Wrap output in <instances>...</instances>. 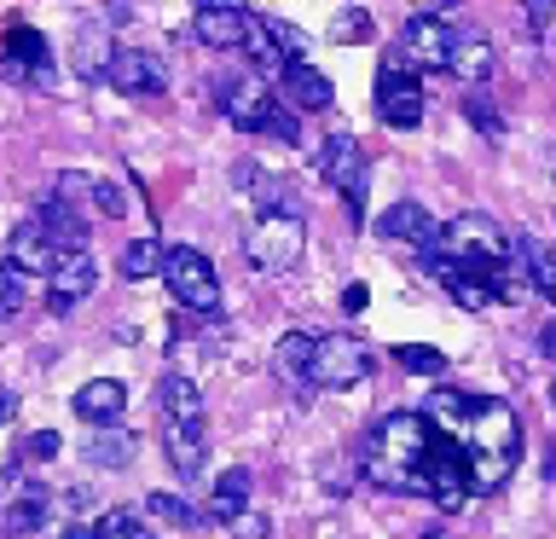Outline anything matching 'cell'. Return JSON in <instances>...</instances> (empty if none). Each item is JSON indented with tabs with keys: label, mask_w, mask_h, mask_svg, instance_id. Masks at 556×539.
<instances>
[{
	"label": "cell",
	"mask_w": 556,
	"mask_h": 539,
	"mask_svg": "<svg viewBox=\"0 0 556 539\" xmlns=\"http://www.w3.org/2000/svg\"><path fill=\"white\" fill-rule=\"evenodd\" d=\"M163 447H168V464L180 469V476H203V452H208V435L203 429H174L163 424Z\"/></svg>",
	"instance_id": "cell-23"
},
{
	"label": "cell",
	"mask_w": 556,
	"mask_h": 539,
	"mask_svg": "<svg viewBox=\"0 0 556 539\" xmlns=\"http://www.w3.org/2000/svg\"><path fill=\"white\" fill-rule=\"evenodd\" d=\"M146 504H151V516H163V522H174V528H191V522H198V511H191L186 499H174V493H151Z\"/></svg>",
	"instance_id": "cell-36"
},
{
	"label": "cell",
	"mask_w": 556,
	"mask_h": 539,
	"mask_svg": "<svg viewBox=\"0 0 556 539\" xmlns=\"http://www.w3.org/2000/svg\"><path fill=\"white\" fill-rule=\"evenodd\" d=\"M521 459V424L504 400H481L476 424L464 429V469H469V493H493Z\"/></svg>",
	"instance_id": "cell-1"
},
{
	"label": "cell",
	"mask_w": 556,
	"mask_h": 539,
	"mask_svg": "<svg viewBox=\"0 0 556 539\" xmlns=\"http://www.w3.org/2000/svg\"><path fill=\"white\" fill-rule=\"evenodd\" d=\"M250 7H198L191 12V35H198L203 47H215V52H226V47H243L250 41Z\"/></svg>",
	"instance_id": "cell-15"
},
{
	"label": "cell",
	"mask_w": 556,
	"mask_h": 539,
	"mask_svg": "<svg viewBox=\"0 0 556 539\" xmlns=\"http://www.w3.org/2000/svg\"><path fill=\"white\" fill-rule=\"evenodd\" d=\"M0 424H7V417H0Z\"/></svg>",
	"instance_id": "cell-43"
},
{
	"label": "cell",
	"mask_w": 556,
	"mask_h": 539,
	"mask_svg": "<svg viewBox=\"0 0 556 539\" xmlns=\"http://www.w3.org/2000/svg\"><path fill=\"white\" fill-rule=\"evenodd\" d=\"M551 394H556V389H551Z\"/></svg>",
	"instance_id": "cell-44"
},
{
	"label": "cell",
	"mask_w": 556,
	"mask_h": 539,
	"mask_svg": "<svg viewBox=\"0 0 556 539\" xmlns=\"http://www.w3.org/2000/svg\"><path fill=\"white\" fill-rule=\"evenodd\" d=\"M93 539H151V528L134 511H111V516L93 522Z\"/></svg>",
	"instance_id": "cell-32"
},
{
	"label": "cell",
	"mask_w": 556,
	"mask_h": 539,
	"mask_svg": "<svg viewBox=\"0 0 556 539\" xmlns=\"http://www.w3.org/2000/svg\"><path fill=\"white\" fill-rule=\"evenodd\" d=\"M87 459H93L99 469H122V464H134V452H139V441H134V435L128 429H93V435H87Z\"/></svg>",
	"instance_id": "cell-25"
},
{
	"label": "cell",
	"mask_w": 556,
	"mask_h": 539,
	"mask_svg": "<svg viewBox=\"0 0 556 539\" xmlns=\"http://www.w3.org/2000/svg\"><path fill=\"white\" fill-rule=\"evenodd\" d=\"M371 99H377V116L389 122V128H417V122H424V82L412 76L406 59H382L377 64Z\"/></svg>",
	"instance_id": "cell-6"
},
{
	"label": "cell",
	"mask_w": 556,
	"mask_h": 539,
	"mask_svg": "<svg viewBox=\"0 0 556 539\" xmlns=\"http://www.w3.org/2000/svg\"><path fill=\"white\" fill-rule=\"evenodd\" d=\"M486 70H493V47H486L481 35H458V52H452L446 76H458V82H486Z\"/></svg>",
	"instance_id": "cell-26"
},
{
	"label": "cell",
	"mask_w": 556,
	"mask_h": 539,
	"mask_svg": "<svg viewBox=\"0 0 556 539\" xmlns=\"http://www.w3.org/2000/svg\"><path fill=\"white\" fill-rule=\"evenodd\" d=\"M464 111H469V122H476V128H486V134L498 139V128H504V122H498V111H493V104H486L481 93H469V99H464Z\"/></svg>",
	"instance_id": "cell-37"
},
{
	"label": "cell",
	"mask_w": 556,
	"mask_h": 539,
	"mask_svg": "<svg viewBox=\"0 0 556 539\" xmlns=\"http://www.w3.org/2000/svg\"><path fill=\"white\" fill-rule=\"evenodd\" d=\"M93 285H99L93 250H70V255H59V267H52V278H47V308L70 313L81 296H93Z\"/></svg>",
	"instance_id": "cell-13"
},
{
	"label": "cell",
	"mask_w": 556,
	"mask_h": 539,
	"mask_svg": "<svg viewBox=\"0 0 556 539\" xmlns=\"http://www.w3.org/2000/svg\"><path fill=\"white\" fill-rule=\"evenodd\" d=\"M342 308H348V313H359V308H365V285H348V296H342Z\"/></svg>",
	"instance_id": "cell-41"
},
{
	"label": "cell",
	"mask_w": 556,
	"mask_h": 539,
	"mask_svg": "<svg viewBox=\"0 0 556 539\" xmlns=\"http://www.w3.org/2000/svg\"><path fill=\"white\" fill-rule=\"evenodd\" d=\"M7 261L17 273H41V278H52V267H59V250H52V238L41 233V221H17L12 226V238H7Z\"/></svg>",
	"instance_id": "cell-17"
},
{
	"label": "cell",
	"mask_w": 556,
	"mask_h": 539,
	"mask_svg": "<svg viewBox=\"0 0 556 539\" xmlns=\"http://www.w3.org/2000/svg\"><path fill=\"white\" fill-rule=\"evenodd\" d=\"M394 365H400V372H412V377H441L446 354H441V348H424V342H406V348H394Z\"/></svg>",
	"instance_id": "cell-30"
},
{
	"label": "cell",
	"mask_w": 556,
	"mask_h": 539,
	"mask_svg": "<svg viewBox=\"0 0 556 539\" xmlns=\"http://www.w3.org/2000/svg\"><path fill=\"white\" fill-rule=\"evenodd\" d=\"M337 35H342V41H348V35H371V12H365V7L337 12Z\"/></svg>",
	"instance_id": "cell-38"
},
{
	"label": "cell",
	"mask_w": 556,
	"mask_h": 539,
	"mask_svg": "<svg viewBox=\"0 0 556 539\" xmlns=\"http://www.w3.org/2000/svg\"><path fill=\"white\" fill-rule=\"evenodd\" d=\"M243 52L255 59V76L267 82V76H278L285 82V70H290V59H285V47H278V35H273V17H250V41H243Z\"/></svg>",
	"instance_id": "cell-21"
},
{
	"label": "cell",
	"mask_w": 556,
	"mask_h": 539,
	"mask_svg": "<svg viewBox=\"0 0 556 539\" xmlns=\"http://www.w3.org/2000/svg\"><path fill=\"white\" fill-rule=\"evenodd\" d=\"M163 285L168 296L180 302L186 313H215L220 308V278H215V261L191 243H174L168 261H163Z\"/></svg>",
	"instance_id": "cell-3"
},
{
	"label": "cell",
	"mask_w": 556,
	"mask_h": 539,
	"mask_svg": "<svg viewBox=\"0 0 556 539\" xmlns=\"http://www.w3.org/2000/svg\"><path fill=\"white\" fill-rule=\"evenodd\" d=\"M70 406H76V417L87 429H116L122 412H128V389H122L116 377H93V383H81V389H76Z\"/></svg>",
	"instance_id": "cell-16"
},
{
	"label": "cell",
	"mask_w": 556,
	"mask_h": 539,
	"mask_svg": "<svg viewBox=\"0 0 556 539\" xmlns=\"http://www.w3.org/2000/svg\"><path fill=\"white\" fill-rule=\"evenodd\" d=\"M59 429H35L24 435V447H17V459H29V464H47V459H59Z\"/></svg>",
	"instance_id": "cell-35"
},
{
	"label": "cell",
	"mask_w": 556,
	"mask_h": 539,
	"mask_svg": "<svg viewBox=\"0 0 556 539\" xmlns=\"http://www.w3.org/2000/svg\"><path fill=\"white\" fill-rule=\"evenodd\" d=\"M377 372V354L348 330H330L319 337V354H313V389H354Z\"/></svg>",
	"instance_id": "cell-5"
},
{
	"label": "cell",
	"mask_w": 556,
	"mask_h": 539,
	"mask_svg": "<svg viewBox=\"0 0 556 539\" xmlns=\"http://www.w3.org/2000/svg\"><path fill=\"white\" fill-rule=\"evenodd\" d=\"M215 104H220V111L238 122V128H250V134H267V128H273V116L285 111V104L273 99V87L261 82V76L220 82V87H215Z\"/></svg>",
	"instance_id": "cell-10"
},
{
	"label": "cell",
	"mask_w": 556,
	"mask_h": 539,
	"mask_svg": "<svg viewBox=\"0 0 556 539\" xmlns=\"http://www.w3.org/2000/svg\"><path fill=\"white\" fill-rule=\"evenodd\" d=\"M307 250V221L302 215H285V209H261L255 226L243 233V255H250L255 273H290Z\"/></svg>",
	"instance_id": "cell-2"
},
{
	"label": "cell",
	"mask_w": 556,
	"mask_h": 539,
	"mask_svg": "<svg viewBox=\"0 0 556 539\" xmlns=\"http://www.w3.org/2000/svg\"><path fill=\"white\" fill-rule=\"evenodd\" d=\"M458 35L464 29H452L441 12H417L406 24V35H400V59L417 70H446L452 52H458Z\"/></svg>",
	"instance_id": "cell-8"
},
{
	"label": "cell",
	"mask_w": 556,
	"mask_h": 539,
	"mask_svg": "<svg viewBox=\"0 0 556 539\" xmlns=\"http://www.w3.org/2000/svg\"><path fill=\"white\" fill-rule=\"evenodd\" d=\"M539 348H545V354H551V360H556V319H551V325H545V337H539Z\"/></svg>",
	"instance_id": "cell-42"
},
{
	"label": "cell",
	"mask_w": 556,
	"mask_h": 539,
	"mask_svg": "<svg viewBox=\"0 0 556 539\" xmlns=\"http://www.w3.org/2000/svg\"><path fill=\"white\" fill-rule=\"evenodd\" d=\"M533 273H528V261H521V255H510V261H504V267L493 273V296H498V302H510V308H521V302H533Z\"/></svg>",
	"instance_id": "cell-28"
},
{
	"label": "cell",
	"mask_w": 556,
	"mask_h": 539,
	"mask_svg": "<svg viewBox=\"0 0 556 539\" xmlns=\"http://www.w3.org/2000/svg\"><path fill=\"white\" fill-rule=\"evenodd\" d=\"M424 273L441 285L452 302H458L464 313H486L498 302L493 296V273H481V267H469V261H458V255H446V250H434L429 261H424Z\"/></svg>",
	"instance_id": "cell-7"
},
{
	"label": "cell",
	"mask_w": 556,
	"mask_h": 539,
	"mask_svg": "<svg viewBox=\"0 0 556 539\" xmlns=\"http://www.w3.org/2000/svg\"><path fill=\"white\" fill-rule=\"evenodd\" d=\"M551 17H556V7H545V0H539V7H528V29H533V35L551 29Z\"/></svg>",
	"instance_id": "cell-40"
},
{
	"label": "cell",
	"mask_w": 556,
	"mask_h": 539,
	"mask_svg": "<svg viewBox=\"0 0 556 539\" xmlns=\"http://www.w3.org/2000/svg\"><path fill=\"white\" fill-rule=\"evenodd\" d=\"M510 250L528 261L539 296H551V302H556V250H545V243H533V238H516V233H510Z\"/></svg>",
	"instance_id": "cell-27"
},
{
	"label": "cell",
	"mask_w": 556,
	"mask_h": 539,
	"mask_svg": "<svg viewBox=\"0 0 556 539\" xmlns=\"http://www.w3.org/2000/svg\"><path fill=\"white\" fill-rule=\"evenodd\" d=\"M313 354H319V337L307 330H285L273 348V372L290 383V389H313Z\"/></svg>",
	"instance_id": "cell-20"
},
{
	"label": "cell",
	"mask_w": 556,
	"mask_h": 539,
	"mask_svg": "<svg viewBox=\"0 0 556 539\" xmlns=\"http://www.w3.org/2000/svg\"><path fill=\"white\" fill-rule=\"evenodd\" d=\"M116 52H122V47H116L104 29H87L81 41H76V59H70V70H76L81 82H104V76H111V64H116Z\"/></svg>",
	"instance_id": "cell-22"
},
{
	"label": "cell",
	"mask_w": 556,
	"mask_h": 539,
	"mask_svg": "<svg viewBox=\"0 0 556 539\" xmlns=\"http://www.w3.org/2000/svg\"><path fill=\"white\" fill-rule=\"evenodd\" d=\"M47 522V493H17L12 511H7V528L12 534H35Z\"/></svg>",
	"instance_id": "cell-31"
},
{
	"label": "cell",
	"mask_w": 556,
	"mask_h": 539,
	"mask_svg": "<svg viewBox=\"0 0 556 539\" xmlns=\"http://www.w3.org/2000/svg\"><path fill=\"white\" fill-rule=\"evenodd\" d=\"M319 174L342 191L348 215L359 221V209H365V151H359V139L354 134H330L319 146Z\"/></svg>",
	"instance_id": "cell-9"
},
{
	"label": "cell",
	"mask_w": 556,
	"mask_h": 539,
	"mask_svg": "<svg viewBox=\"0 0 556 539\" xmlns=\"http://www.w3.org/2000/svg\"><path fill=\"white\" fill-rule=\"evenodd\" d=\"M0 76L7 82H24V87H47L52 82V52L35 29H7L0 41Z\"/></svg>",
	"instance_id": "cell-11"
},
{
	"label": "cell",
	"mask_w": 556,
	"mask_h": 539,
	"mask_svg": "<svg viewBox=\"0 0 556 539\" xmlns=\"http://www.w3.org/2000/svg\"><path fill=\"white\" fill-rule=\"evenodd\" d=\"M87 198H93V209L104 221H122L128 215V191H122L116 180H93V191H87Z\"/></svg>",
	"instance_id": "cell-34"
},
{
	"label": "cell",
	"mask_w": 556,
	"mask_h": 539,
	"mask_svg": "<svg viewBox=\"0 0 556 539\" xmlns=\"http://www.w3.org/2000/svg\"><path fill=\"white\" fill-rule=\"evenodd\" d=\"M278 87H285L290 111H330V104H337V82H330L325 70H313L307 59H302V64H290Z\"/></svg>",
	"instance_id": "cell-18"
},
{
	"label": "cell",
	"mask_w": 556,
	"mask_h": 539,
	"mask_svg": "<svg viewBox=\"0 0 556 539\" xmlns=\"http://www.w3.org/2000/svg\"><path fill=\"white\" fill-rule=\"evenodd\" d=\"M243 511H250V469H226V476L215 481V493H208V516L215 522H238Z\"/></svg>",
	"instance_id": "cell-24"
},
{
	"label": "cell",
	"mask_w": 556,
	"mask_h": 539,
	"mask_svg": "<svg viewBox=\"0 0 556 539\" xmlns=\"http://www.w3.org/2000/svg\"><path fill=\"white\" fill-rule=\"evenodd\" d=\"M377 233L394 238V243H417L424 255H434V250H441V238H446V226L434 221L424 203H389V209H382V221H377Z\"/></svg>",
	"instance_id": "cell-14"
},
{
	"label": "cell",
	"mask_w": 556,
	"mask_h": 539,
	"mask_svg": "<svg viewBox=\"0 0 556 539\" xmlns=\"http://www.w3.org/2000/svg\"><path fill=\"white\" fill-rule=\"evenodd\" d=\"M156 406H163V424H174V429H203V389L191 377H180V372L163 377Z\"/></svg>",
	"instance_id": "cell-19"
},
{
	"label": "cell",
	"mask_w": 556,
	"mask_h": 539,
	"mask_svg": "<svg viewBox=\"0 0 556 539\" xmlns=\"http://www.w3.org/2000/svg\"><path fill=\"white\" fill-rule=\"evenodd\" d=\"M273 528H267V516H261V511H243L238 522H232V539H267Z\"/></svg>",
	"instance_id": "cell-39"
},
{
	"label": "cell",
	"mask_w": 556,
	"mask_h": 539,
	"mask_svg": "<svg viewBox=\"0 0 556 539\" xmlns=\"http://www.w3.org/2000/svg\"><path fill=\"white\" fill-rule=\"evenodd\" d=\"M163 261H168V250L156 238H134L128 250H122V278H134V285H139V278H156V273H163Z\"/></svg>",
	"instance_id": "cell-29"
},
{
	"label": "cell",
	"mask_w": 556,
	"mask_h": 539,
	"mask_svg": "<svg viewBox=\"0 0 556 539\" xmlns=\"http://www.w3.org/2000/svg\"><path fill=\"white\" fill-rule=\"evenodd\" d=\"M104 82H111L116 93H128V99H151V93H168V64L146 47H122Z\"/></svg>",
	"instance_id": "cell-12"
},
{
	"label": "cell",
	"mask_w": 556,
	"mask_h": 539,
	"mask_svg": "<svg viewBox=\"0 0 556 539\" xmlns=\"http://www.w3.org/2000/svg\"><path fill=\"white\" fill-rule=\"evenodd\" d=\"M441 250L458 255V261H469V267H481V273H498L504 261L516 255V250H510V233H504L493 215H458V221L446 226Z\"/></svg>",
	"instance_id": "cell-4"
},
{
	"label": "cell",
	"mask_w": 556,
	"mask_h": 539,
	"mask_svg": "<svg viewBox=\"0 0 556 539\" xmlns=\"http://www.w3.org/2000/svg\"><path fill=\"white\" fill-rule=\"evenodd\" d=\"M24 308V273L7 261V250H0V319H12V313Z\"/></svg>",
	"instance_id": "cell-33"
}]
</instances>
